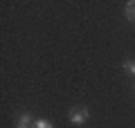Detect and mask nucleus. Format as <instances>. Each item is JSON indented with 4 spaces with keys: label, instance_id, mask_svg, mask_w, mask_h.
Here are the masks:
<instances>
[{
    "label": "nucleus",
    "instance_id": "20e7f679",
    "mask_svg": "<svg viewBox=\"0 0 135 128\" xmlns=\"http://www.w3.org/2000/svg\"><path fill=\"white\" fill-rule=\"evenodd\" d=\"M124 72L126 74H135V61H124Z\"/></svg>",
    "mask_w": 135,
    "mask_h": 128
},
{
    "label": "nucleus",
    "instance_id": "f257e3e1",
    "mask_svg": "<svg viewBox=\"0 0 135 128\" xmlns=\"http://www.w3.org/2000/svg\"><path fill=\"white\" fill-rule=\"evenodd\" d=\"M88 119H90L88 108H83V110H70V124H74V126H83Z\"/></svg>",
    "mask_w": 135,
    "mask_h": 128
},
{
    "label": "nucleus",
    "instance_id": "7ed1b4c3",
    "mask_svg": "<svg viewBox=\"0 0 135 128\" xmlns=\"http://www.w3.org/2000/svg\"><path fill=\"white\" fill-rule=\"evenodd\" d=\"M126 20H135V2H128L126 5Z\"/></svg>",
    "mask_w": 135,
    "mask_h": 128
},
{
    "label": "nucleus",
    "instance_id": "f03ea898",
    "mask_svg": "<svg viewBox=\"0 0 135 128\" xmlns=\"http://www.w3.org/2000/svg\"><path fill=\"white\" fill-rule=\"evenodd\" d=\"M32 128H52V121L50 119H34Z\"/></svg>",
    "mask_w": 135,
    "mask_h": 128
}]
</instances>
